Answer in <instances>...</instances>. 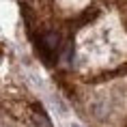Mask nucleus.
Returning <instances> with one entry per match:
<instances>
[{
	"label": "nucleus",
	"instance_id": "nucleus-1",
	"mask_svg": "<svg viewBox=\"0 0 127 127\" xmlns=\"http://www.w3.org/2000/svg\"><path fill=\"white\" fill-rule=\"evenodd\" d=\"M73 127H80V125H73Z\"/></svg>",
	"mask_w": 127,
	"mask_h": 127
}]
</instances>
